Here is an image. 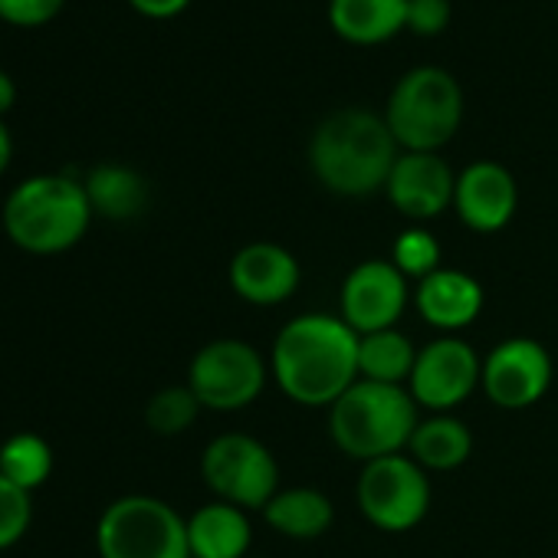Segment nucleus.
Here are the masks:
<instances>
[{
  "label": "nucleus",
  "instance_id": "nucleus-1",
  "mask_svg": "<svg viewBox=\"0 0 558 558\" xmlns=\"http://www.w3.org/2000/svg\"><path fill=\"white\" fill-rule=\"evenodd\" d=\"M269 375L290 401L332 408L359 381V332L342 316H296L272 342Z\"/></svg>",
  "mask_w": 558,
  "mask_h": 558
},
{
  "label": "nucleus",
  "instance_id": "nucleus-2",
  "mask_svg": "<svg viewBox=\"0 0 558 558\" xmlns=\"http://www.w3.org/2000/svg\"><path fill=\"white\" fill-rule=\"evenodd\" d=\"M398 142L368 109H339L319 122L310 138V168L323 187L342 197H368L385 191L398 161Z\"/></svg>",
  "mask_w": 558,
  "mask_h": 558
},
{
  "label": "nucleus",
  "instance_id": "nucleus-3",
  "mask_svg": "<svg viewBox=\"0 0 558 558\" xmlns=\"http://www.w3.org/2000/svg\"><path fill=\"white\" fill-rule=\"evenodd\" d=\"M93 217L83 178L60 171L24 178L0 207L8 240L31 256H60L73 250L86 236Z\"/></svg>",
  "mask_w": 558,
  "mask_h": 558
},
{
  "label": "nucleus",
  "instance_id": "nucleus-4",
  "mask_svg": "<svg viewBox=\"0 0 558 558\" xmlns=\"http://www.w3.org/2000/svg\"><path fill=\"white\" fill-rule=\"evenodd\" d=\"M421 424V408L401 385L355 381L329 408L332 444L362 463L408 450L414 427Z\"/></svg>",
  "mask_w": 558,
  "mask_h": 558
},
{
  "label": "nucleus",
  "instance_id": "nucleus-5",
  "mask_svg": "<svg viewBox=\"0 0 558 558\" xmlns=\"http://www.w3.org/2000/svg\"><path fill=\"white\" fill-rule=\"evenodd\" d=\"M385 122L401 151H440L460 132L463 89L440 66H414L395 83Z\"/></svg>",
  "mask_w": 558,
  "mask_h": 558
},
{
  "label": "nucleus",
  "instance_id": "nucleus-6",
  "mask_svg": "<svg viewBox=\"0 0 558 558\" xmlns=\"http://www.w3.org/2000/svg\"><path fill=\"white\" fill-rule=\"evenodd\" d=\"M96 551L99 558H191L187 519L158 496H119L96 522Z\"/></svg>",
  "mask_w": 558,
  "mask_h": 558
},
{
  "label": "nucleus",
  "instance_id": "nucleus-7",
  "mask_svg": "<svg viewBox=\"0 0 558 558\" xmlns=\"http://www.w3.org/2000/svg\"><path fill=\"white\" fill-rule=\"evenodd\" d=\"M204 486L240 509H263L279 493V463L272 450L250 434H220L201 453Z\"/></svg>",
  "mask_w": 558,
  "mask_h": 558
},
{
  "label": "nucleus",
  "instance_id": "nucleus-8",
  "mask_svg": "<svg viewBox=\"0 0 558 558\" xmlns=\"http://www.w3.org/2000/svg\"><path fill=\"white\" fill-rule=\"evenodd\" d=\"M269 365L243 339H214L191 359L187 388L204 411H240L250 408L266 388Z\"/></svg>",
  "mask_w": 558,
  "mask_h": 558
},
{
  "label": "nucleus",
  "instance_id": "nucleus-9",
  "mask_svg": "<svg viewBox=\"0 0 558 558\" xmlns=\"http://www.w3.org/2000/svg\"><path fill=\"white\" fill-rule=\"evenodd\" d=\"M362 515L381 532H408L430 509V480L427 470L408 453H391L362 466L359 486Z\"/></svg>",
  "mask_w": 558,
  "mask_h": 558
},
{
  "label": "nucleus",
  "instance_id": "nucleus-10",
  "mask_svg": "<svg viewBox=\"0 0 558 558\" xmlns=\"http://www.w3.org/2000/svg\"><path fill=\"white\" fill-rule=\"evenodd\" d=\"M483 381V359L476 349L457 336L437 339L417 352L408 391L417 401V408H427L434 414H450L460 408Z\"/></svg>",
  "mask_w": 558,
  "mask_h": 558
},
{
  "label": "nucleus",
  "instance_id": "nucleus-11",
  "mask_svg": "<svg viewBox=\"0 0 558 558\" xmlns=\"http://www.w3.org/2000/svg\"><path fill=\"white\" fill-rule=\"evenodd\" d=\"M551 385V355L535 339H502L483 359V381L480 388L496 408L522 411L545 398Z\"/></svg>",
  "mask_w": 558,
  "mask_h": 558
},
{
  "label": "nucleus",
  "instance_id": "nucleus-12",
  "mask_svg": "<svg viewBox=\"0 0 558 558\" xmlns=\"http://www.w3.org/2000/svg\"><path fill=\"white\" fill-rule=\"evenodd\" d=\"M408 300V276L391 259H365L342 283V319L359 336L398 329Z\"/></svg>",
  "mask_w": 558,
  "mask_h": 558
},
{
  "label": "nucleus",
  "instance_id": "nucleus-13",
  "mask_svg": "<svg viewBox=\"0 0 558 558\" xmlns=\"http://www.w3.org/2000/svg\"><path fill=\"white\" fill-rule=\"evenodd\" d=\"M227 276H230V290L243 303L279 306L300 290L303 269H300V259L283 243L256 240L233 253Z\"/></svg>",
  "mask_w": 558,
  "mask_h": 558
},
{
  "label": "nucleus",
  "instance_id": "nucleus-14",
  "mask_svg": "<svg viewBox=\"0 0 558 558\" xmlns=\"http://www.w3.org/2000/svg\"><path fill=\"white\" fill-rule=\"evenodd\" d=\"M457 174L440 151H401L385 194L408 220H434L453 204Z\"/></svg>",
  "mask_w": 558,
  "mask_h": 558
},
{
  "label": "nucleus",
  "instance_id": "nucleus-15",
  "mask_svg": "<svg viewBox=\"0 0 558 558\" xmlns=\"http://www.w3.org/2000/svg\"><path fill=\"white\" fill-rule=\"evenodd\" d=\"M519 207L515 178L496 161H473L457 174L453 210L476 233L502 230Z\"/></svg>",
  "mask_w": 558,
  "mask_h": 558
},
{
  "label": "nucleus",
  "instance_id": "nucleus-16",
  "mask_svg": "<svg viewBox=\"0 0 558 558\" xmlns=\"http://www.w3.org/2000/svg\"><path fill=\"white\" fill-rule=\"evenodd\" d=\"M414 306L434 329L460 332L473 326L476 316L483 313V287L476 276L463 269L440 266L437 272H430L417 283Z\"/></svg>",
  "mask_w": 558,
  "mask_h": 558
},
{
  "label": "nucleus",
  "instance_id": "nucleus-17",
  "mask_svg": "<svg viewBox=\"0 0 558 558\" xmlns=\"http://www.w3.org/2000/svg\"><path fill=\"white\" fill-rule=\"evenodd\" d=\"M329 24L352 47H378L408 31V0H329Z\"/></svg>",
  "mask_w": 558,
  "mask_h": 558
},
{
  "label": "nucleus",
  "instance_id": "nucleus-18",
  "mask_svg": "<svg viewBox=\"0 0 558 558\" xmlns=\"http://www.w3.org/2000/svg\"><path fill=\"white\" fill-rule=\"evenodd\" d=\"M253 529L246 509L233 502H207L187 519L191 558H246Z\"/></svg>",
  "mask_w": 558,
  "mask_h": 558
},
{
  "label": "nucleus",
  "instance_id": "nucleus-19",
  "mask_svg": "<svg viewBox=\"0 0 558 558\" xmlns=\"http://www.w3.org/2000/svg\"><path fill=\"white\" fill-rule=\"evenodd\" d=\"M266 525L287 538L310 542L319 538L332 529L336 522V506L323 489L313 486H293V489H279L266 506H263Z\"/></svg>",
  "mask_w": 558,
  "mask_h": 558
},
{
  "label": "nucleus",
  "instance_id": "nucleus-20",
  "mask_svg": "<svg viewBox=\"0 0 558 558\" xmlns=\"http://www.w3.org/2000/svg\"><path fill=\"white\" fill-rule=\"evenodd\" d=\"M86 197L96 217L106 220H132L148 207V181L119 161H102L83 178Z\"/></svg>",
  "mask_w": 558,
  "mask_h": 558
},
{
  "label": "nucleus",
  "instance_id": "nucleus-21",
  "mask_svg": "<svg viewBox=\"0 0 558 558\" xmlns=\"http://www.w3.org/2000/svg\"><path fill=\"white\" fill-rule=\"evenodd\" d=\"M473 453V434L470 427L453 417V414H430L424 417L408 444V457L417 460L424 470L434 473H447L457 470L470 460Z\"/></svg>",
  "mask_w": 558,
  "mask_h": 558
},
{
  "label": "nucleus",
  "instance_id": "nucleus-22",
  "mask_svg": "<svg viewBox=\"0 0 558 558\" xmlns=\"http://www.w3.org/2000/svg\"><path fill=\"white\" fill-rule=\"evenodd\" d=\"M417 352L421 349H414V342L398 329L359 336V378L404 388L411 381Z\"/></svg>",
  "mask_w": 558,
  "mask_h": 558
},
{
  "label": "nucleus",
  "instance_id": "nucleus-23",
  "mask_svg": "<svg viewBox=\"0 0 558 558\" xmlns=\"http://www.w3.org/2000/svg\"><path fill=\"white\" fill-rule=\"evenodd\" d=\"M53 473V447L47 437L21 430L0 444V476L14 486L37 493Z\"/></svg>",
  "mask_w": 558,
  "mask_h": 558
},
{
  "label": "nucleus",
  "instance_id": "nucleus-24",
  "mask_svg": "<svg viewBox=\"0 0 558 558\" xmlns=\"http://www.w3.org/2000/svg\"><path fill=\"white\" fill-rule=\"evenodd\" d=\"M201 401L194 398V391L187 385H168L161 391H155L145 404V424L148 430L161 434V437H178L184 430L194 427L197 414H201Z\"/></svg>",
  "mask_w": 558,
  "mask_h": 558
},
{
  "label": "nucleus",
  "instance_id": "nucleus-25",
  "mask_svg": "<svg viewBox=\"0 0 558 558\" xmlns=\"http://www.w3.org/2000/svg\"><path fill=\"white\" fill-rule=\"evenodd\" d=\"M391 263L408 276V279H427L430 272L440 269V243L427 227H408L395 236L391 246Z\"/></svg>",
  "mask_w": 558,
  "mask_h": 558
},
{
  "label": "nucleus",
  "instance_id": "nucleus-26",
  "mask_svg": "<svg viewBox=\"0 0 558 558\" xmlns=\"http://www.w3.org/2000/svg\"><path fill=\"white\" fill-rule=\"evenodd\" d=\"M34 522V493L0 476V551L14 548Z\"/></svg>",
  "mask_w": 558,
  "mask_h": 558
},
{
  "label": "nucleus",
  "instance_id": "nucleus-27",
  "mask_svg": "<svg viewBox=\"0 0 558 558\" xmlns=\"http://www.w3.org/2000/svg\"><path fill=\"white\" fill-rule=\"evenodd\" d=\"M63 8L66 0H0V21L21 31H34L57 21Z\"/></svg>",
  "mask_w": 558,
  "mask_h": 558
},
{
  "label": "nucleus",
  "instance_id": "nucleus-28",
  "mask_svg": "<svg viewBox=\"0 0 558 558\" xmlns=\"http://www.w3.org/2000/svg\"><path fill=\"white\" fill-rule=\"evenodd\" d=\"M450 0H408V31L417 37H437L450 24Z\"/></svg>",
  "mask_w": 558,
  "mask_h": 558
},
{
  "label": "nucleus",
  "instance_id": "nucleus-29",
  "mask_svg": "<svg viewBox=\"0 0 558 558\" xmlns=\"http://www.w3.org/2000/svg\"><path fill=\"white\" fill-rule=\"evenodd\" d=\"M129 4L148 21H171L191 8V0H129Z\"/></svg>",
  "mask_w": 558,
  "mask_h": 558
},
{
  "label": "nucleus",
  "instance_id": "nucleus-30",
  "mask_svg": "<svg viewBox=\"0 0 558 558\" xmlns=\"http://www.w3.org/2000/svg\"><path fill=\"white\" fill-rule=\"evenodd\" d=\"M14 106H17V83L11 73L0 70V119H4Z\"/></svg>",
  "mask_w": 558,
  "mask_h": 558
},
{
  "label": "nucleus",
  "instance_id": "nucleus-31",
  "mask_svg": "<svg viewBox=\"0 0 558 558\" xmlns=\"http://www.w3.org/2000/svg\"><path fill=\"white\" fill-rule=\"evenodd\" d=\"M11 161H14V135H11L8 122H4V119H0V178H4V174H8Z\"/></svg>",
  "mask_w": 558,
  "mask_h": 558
},
{
  "label": "nucleus",
  "instance_id": "nucleus-32",
  "mask_svg": "<svg viewBox=\"0 0 558 558\" xmlns=\"http://www.w3.org/2000/svg\"><path fill=\"white\" fill-rule=\"evenodd\" d=\"M246 558H256V555H246Z\"/></svg>",
  "mask_w": 558,
  "mask_h": 558
}]
</instances>
